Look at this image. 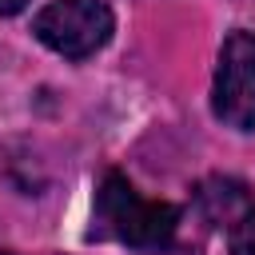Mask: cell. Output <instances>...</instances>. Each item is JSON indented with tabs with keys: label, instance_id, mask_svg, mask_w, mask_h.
<instances>
[{
	"label": "cell",
	"instance_id": "1",
	"mask_svg": "<svg viewBox=\"0 0 255 255\" xmlns=\"http://www.w3.org/2000/svg\"><path fill=\"white\" fill-rule=\"evenodd\" d=\"M96 219L128 247H163L179 227V207L139 195L135 183L120 171H104L96 187Z\"/></svg>",
	"mask_w": 255,
	"mask_h": 255
},
{
	"label": "cell",
	"instance_id": "2",
	"mask_svg": "<svg viewBox=\"0 0 255 255\" xmlns=\"http://www.w3.org/2000/svg\"><path fill=\"white\" fill-rule=\"evenodd\" d=\"M32 32L56 56L88 60L112 40L116 16H112L108 0H52V4H44L36 12Z\"/></svg>",
	"mask_w": 255,
	"mask_h": 255
},
{
	"label": "cell",
	"instance_id": "3",
	"mask_svg": "<svg viewBox=\"0 0 255 255\" xmlns=\"http://www.w3.org/2000/svg\"><path fill=\"white\" fill-rule=\"evenodd\" d=\"M211 112L235 131H255V32L247 28L231 32L219 48Z\"/></svg>",
	"mask_w": 255,
	"mask_h": 255
},
{
	"label": "cell",
	"instance_id": "4",
	"mask_svg": "<svg viewBox=\"0 0 255 255\" xmlns=\"http://www.w3.org/2000/svg\"><path fill=\"white\" fill-rule=\"evenodd\" d=\"M195 203L203 207V219L207 223H239L247 211H251V195L239 179H227V175H211L195 187Z\"/></svg>",
	"mask_w": 255,
	"mask_h": 255
},
{
	"label": "cell",
	"instance_id": "5",
	"mask_svg": "<svg viewBox=\"0 0 255 255\" xmlns=\"http://www.w3.org/2000/svg\"><path fill=\"white\" fill-rule=\"evenodd\" d=\"M231 255H255V207L231 227Z\"/></svg>",
	"mask_w": 255,
	"mask_h": 255
},
{
	"label": "cell",
	"instance_id": "6",
	"mask_svg": "<svg viewBox=\"0 0 255 255\" xmlns=\"http://www.w3.org/2000/svg\"><path fill=\"white\" fill-rule=\"evenodd\" d=\"M24 4H28V0H0V16H16Z\"/></svg>",
	"mask_w": 255,
	"mask_h": 255
},
{
	"label": "cell",
	"instance_id": "7",
	"mask_svg": "<svg viewBox=\"0 0 255 255\" xmlns=\"http://www.w3.org/2000/svg\"><path fill=\"white\" fill-rule=\"evenodd\" d=\"M0 255H8V251H0Z\"/></svg>",
	"mask_w": 255,
	"mask_h": 255
}]
</instances>
